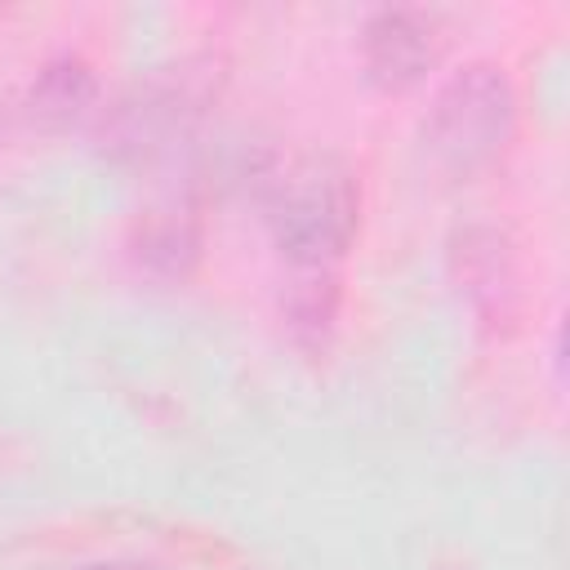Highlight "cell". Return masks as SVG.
<instances>
[{"label": "cell", "mask_w": 570, "mask_h": 570, "mask_svg": "<svg viewBox=\"0 0 570 570\" xmlns=\"http://www.w3.org/2000/svg\"><path fill=\"white\" fill-rule=\"evenodd\" d=\"M85 570H134V566H85Z\"/></svg>", "instance_id": "5"}, {"label": "cell", "mask_w": 570, "mask_h": 570, "mask_svg": "<svg viewBox=\"0 0 570 570\" xmlns=\"http://www.w3.org/2000/svg\"><path fill=\"white\" fill-rule=\"evenodd\" d=\"M512 134V89L494 67H472L454 76L428 116V147L450 169H472L490 160Z\"/></svg>", "instance_id": "2"}, {"label": "cell", "mask_w": 570, "mask_h": 570, "mask_svg": "<svg viewBox=\"0 0 570 570\" xmlns=\"http://www.w3.org/2000/svg\"><path fill=\"white\" fill-rule=\"evenodd\" d=\"M89 89L94 85H89V71L80 62H58L31 89V116H40V120H71L89 102Z\"/></svg>", "instance_id": "4"}, {"label": "cell", "mask_w": 570, "mask_h": 570, "mask_svg": "<svg viewBox=\"0 0 570 570\" xmlns=\"http://www.w3.org/2000/svg\"><path fill=\"white\" fill-rule=\"evenodd\" d=\"M365 58H370V71L383 85H410L432 67L436 31H432L428 18L405 13V9L379 13L365 31Z\"/></svg>", "instance_id": "3"}, {"label": "cell", "mask_w": 570, "mask_h": 570, "mask_svg": "<svg viewBox=\"0 0 570 570\" xmlns=\"http://www.w3.org/2000/svg\"><path fill=\"white\" fill-rule=\"evenodd\" d=\"M272 227L281 249L294 263H330L343 254L356 227V191L352 178L330 160L294 165L272 196Z\"/></svg>", "instance_id": "1"}]
</instances>
